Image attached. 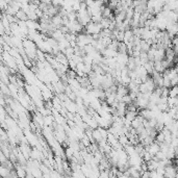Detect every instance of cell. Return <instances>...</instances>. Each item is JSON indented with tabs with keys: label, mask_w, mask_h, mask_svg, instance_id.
Segmentation results:
<instances>
[{
	"label": "cell",
	"mask_w": 178,
	"mask_h": 178,
	"mask_svg": "<svg viewBox=\"0 0 178 178\" xmlns=\"http://www.w3.org/2000/svg\"><path fill=\"white\" fill-rule=\"evenodd\" d=\"M17 17H19L20 19L22 20H25L27 18V16H26V14H23V10H20V12L17 13Z\"/></svg>",
	"instance_id": "1"
}]
</instances>
